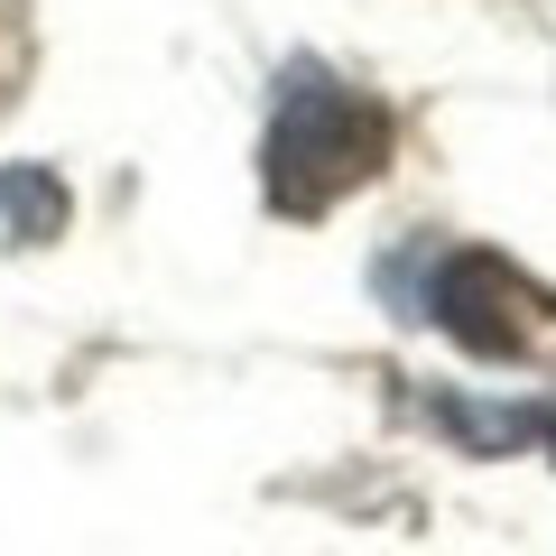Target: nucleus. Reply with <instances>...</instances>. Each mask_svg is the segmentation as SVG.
Returning <instances> with one entry per match:
<instances>
[{
  "mask_svg": "<svg viewBox=\"0 0 556 556\" xmlns=\"http://www.w3.org/2000/svg\"><path fill=\"white\" fill-rule=\"evenodd\" d=\"M437 417L455 427L464 445H482V455H501V445L538 437V408H473V399H437Z\"/></svg>",
  "mask_w": 556,
  "mask_h": 556,
  "instance_id": "4",
  "label": "nucleus"
},
{
  "mask_svg": "<svg viewBox=\"0 0 556 556\" xmlns=\"http://www.w3.org/2000/svg\"><path fill=\"white\" fill-rule=\"evenodd\" d=\"M0 214L20 223L28 241H47V232H65V186L47 177V167H10V177H0Z\"/></svg>",
  "mask_w": 556,
  "mask_h": 556,
  "instance_id": "3",
  "label": "nucleus"
},
{
  "mask_svg": "<svg viewBox=\"0 0 556 556\" xmlns=\"http://www.w3.org/2000/svg\"><path fill=\"white\" fill-rule=\"evenodd\" d=\"M538 437H547V445H556V408H538Z\"/></svg>",
  "mask_w": 556,
  "mask_h": 556,
  "instance_id": "5",
  "label": "nucleus"
},
{
  "mask_svg": "<svg viewBox=\"0 0 556 556\" xmlns=\"http://www.w3.org/2000/svg\"><path fill=\"white\" fill-rule=\"evenodd\" d=\"M380 167H390V112L353 84H334L325 65H288L269 139H260V186H269L278 214L316 223L353 186H371Z\"/></svg>",
  "mask_w": 556,
  "mask_h": 556,
  "instance_id": "1",
  "label": "nucleus"
},
{
  "mask_svg": "<svg viewBox=\"0 0 556 556\" xmlns=\"http://www.w3.org/2000/svg\"><path fill=\"white\" fill-rule=\"evenodd\" d=\"M538 306L547 298H538L501 251H445L437 278H427V316H437L464 353H482V362H519L529 353Z\"/></svg>",
  "mask_w": 556,
  "mask_h": 556,
  "instance_id": "2",
  "label": "nucleus"
}]
</instances>
